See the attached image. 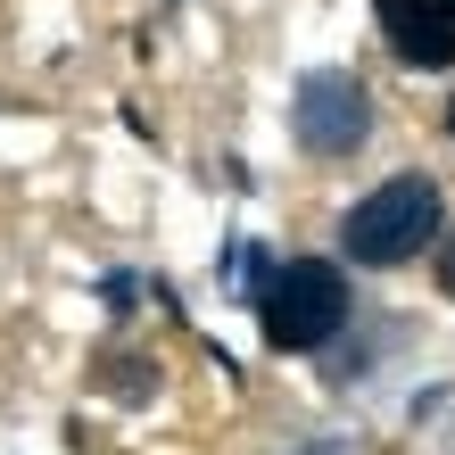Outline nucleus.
Masks as SVG:
<instances>
[{
    "label": "nucleus",
    "mask_w": 455,
    "mask_h": 455,
    "mask_svg": "<svg viewBox=\"0 0 455 455\" xmlns=\"http://www.w3.org/2000/svg\"><path fill=\"white\" fill-rule=\"evenodd\" d=\"M290 132H299V149H315V157H347V149L372 132V100H364V84H356L347 67H315V75H299Z\"/></svg>",
    "instance_id": "7ed1b4c3"
},
{
    "label": "nucleus",
    "mask_w": 455,
    "mask_h": 455,
    "mask_svg": "<svg viewBox=\"0 0 455 455\" xmlns=\"http://www.w3.org/2000/svg\"><path fill=\"white\" fill-rule=\"evenodd\" d=\"M149 389H157V372H149L141 356H124V364H116V397H149Z\"/></svg>",
    "instance_id": "39448f33"
},
{
    "label": "nucleus",
    "mask_w": 455,
    "mask_h": 455,
    "mask_svg": "<svg viewBox=\"0 0 455 455\" xmlns=\"http://www.w3.org/2000/svg\"><path fill=\"white\" fill-rule=\"evenodd\" d=\"M439 240V182L431 174H389L381 191H364L356 207H347L339 224V257L372 265V274H389V265L422 257Z\"/></svg>",
    "instance_id": "f257e3e1"
},
{
    "label": "nucleus",
    "mask_w": 455,
    "mask_h": 455,
    "mask_svg": "<svg viewBox=\"0 0 455 455\" xmlns=\"http://www.w3.org/2000/svg\"><path fill=\"white\" fill-rule=\"evenodd\" d=\"M439 290H447V299H455V240H447V249H439Z\"/></svg>",
    "instance_id": "423d86ee"
},
{
    "label": "nucleus",
    "mask_w": 455,
    "mask_h": 455,
    "mask_svg": "<svg viewBox=\"0 0 455 455\" xmlns=\"http://www.w3.org/2000/svg\"><path fill=\"white\" fill-rule=\"evenodd\" d=\"M372 17L406 67H455V0H372Z\"/></svg>",
    "instance_id": "20e7f679"
},
{
    "label": "nucleus",
    "mask_w": 455,
    "mask_h": 455,
    "mask_svg": "<svg viewBox=\"0 0 455 455\" xmlns=\"http://www.w3.org/2000/svg\"><path fill=\"white\" fill-rule=\"evenodd\" d=\"M257 323L282 356H307V347H331L339 323H347V274L331 257H290L265 274L257 290Z\"/></svg>",
    "instance_id": "f03ea898"
},
{
    "label": "nucleus",
    "mask_w": 455,
    "mask_h": 455,
    "mask_svg": "<svg viewBox=\"0 0 455 455\" xmlns=\"http://www.w3.org/2000/svg\"><path fill=\"white\" fill-rule=\"evenodd\" d=\"M447 132H455V100H447Z\"/></svg>",
    "instance_id": "0eeeda50"
}]
</instances>
